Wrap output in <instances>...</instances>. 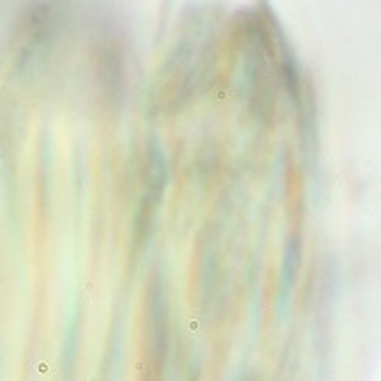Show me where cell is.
<instances>
[{"mask_svg": "<svg viewBox=\"0 0 381 381\" xmlns=\"http://www.w3.org/2000/svg\"><path fill=\"white\" fill-rule=\"evenodd\" d=\"M97 74L101 80V87L108 97H120L122 87V62H120V51L115 44H103L97 51Z\"/></svg>", "mask_w": 381, "mask_h": 381, "instance_id": "cell-4", "label": "cell"}, {"mask_svg": "<svg viewBox=\"0 0 381 381\" xmlns=\"http://www.w3.org/2000/svg\"><path fill=\"white\" fill-rule=\"evenodd\" d=\"M60 7L55 0H34L16 30V67H23L46 48L60 30Z\"/></svg>", "mask_w": 381, "mask_h": 381, "instance_id": "cell-1", "label": "cell"}, {"mask_svg": "<svg viewBox=\"0 0 381 381\" xmlns=\"http://www.w3.org/2000/svg\"><path fill=\"white\" fill-rule=\"evenodd\" d=\"M166 356V298L161 285L152 287L149 292V358L152 370L159 372Z\"/></svg>", "mask_w": 381, "mask_h": 381, "instance_id": "cell-3", "label": "cell"}, {"mask_svg": "<svg viewBox=\"0 0 381 381\" xmlns=\"http://www.w3.org/2000/svg\"><path fill=\"white\" fill-rule=\"evenodd\" d=\"M163 186H166V166H163L161 154L152 152V161H149V175H147V188L143 193L138 209V218H136V246H143L147 234L152 230V220L156 214V204L161 200Z\"/></svg>", "mask_w": 381, "mask_h": 381, "instance_id": "cell-2", "label": "cell"}]
</instances>
